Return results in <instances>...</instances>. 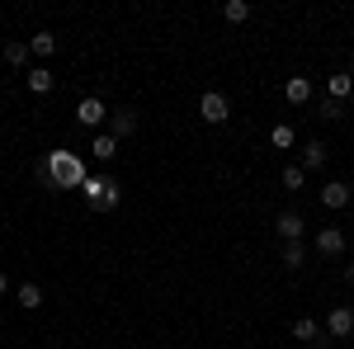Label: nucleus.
<instances>
[{
  "label": "nucleus",
  "instance_id": "obj_12",
  "mask_svg": "<svg viewBox=\"0 0 354 349\" xmlns=\"http://www.w3.org/2000/svg\"><path fill=\"white\" fill-rule=\"evenodd\" d=\"M90 156H95V161H113V156H118V137L100 133L95 142H90Z\"/></svg>",
  "mask_w": 354,
  "mask_h": 349
},
{
  "label": "nucleus",
  "instance_id": "obj_1",
  "mask_svg": "<svg viewBox=\"0 0 354 349\" xmlns=\"http://www.w3.org/2000/svg\"><path fill=\"white\" fill-rule=\"evenodd\" d=\"M38 175H43V185H53V189H81L90 175H85V165L71 156V151H53L48 161L38 165Z\"/></svg>",
  "mask_w": 354,
  "mask_h": 349
},
{
  "label": "nucleus",
  "instance_id": "obj_2",
  "mask_svg": "<svg viewBox=\"0 0 354 349\" xmlns=\"http://www.w3.org/2000/svg\"><path fill=\"white\" fill-rule=\"evenodd\" d=\"M81 194H85V203H90L95 213H113V208L123 203V185H118L113 175H90L81 185Z\"/></svg>",
  "mask_w": 354,
  "mask_h": 349
},
{
  "label": "nucleus",
  "instance_id": "obj_22",
  "mask_svg": "<svg viewBox=\"0 0 354 349\" xmlns=\"http://www.w3.org/2000/svg\"><path fill=\"white\" fill-rule=\"evenodd\" d=\"M302 180H307L302 165H283V189H302Z\"/></svg>",
  "mask_w": 354,
  "mask_h": 349
},
{
  "label": "nucleus",
  "instance_id": "obj_16",
  "mask_svg": "<svg viewBox=\"0 0 354 349\" xmlns=\"http://www.w3.org/2000/svg\"><path fill=\"white\" fill-rule=\"evenodd\" d=\"M15 302H19L24 312H38V307H43V288H38V283H19V293H15Z\"/></svg>",
  "mask_w": 354,
  "mask_h": 349
},
{
  "label": "nucleus",
  "instance_id": "obj_14",
  "mask_svg": "<svg viewBox=\"0 0 354 349\" xmlns=\"http://www.w3.org/2000/svg\"><path fill=\"white\" fill-rule=\"evenodd\" d=\"M293 340H302V345H317V340H322V326L312 321V317H298V321H293Z\"/></svg>",
  "mask_w": 354,
  "mask_h": 349
},
{
  "label": "nucleus",
  "instance_id": "obj_6",
  "mask_svg": "<svg viewBox=\"0 0 354 349\" xmlns=\"http://www.w3.org/2000/svg\"><path fill=\"white\" fill-rule=\"evenodd\" d=\"M326 330L335 335V340H350V335H354V312H350V307H335V312L326 317Z\"/></svg>",
  "mask_w": 354,
  "mask_h": 349
},
{
  "label": "nucleus",
  "instance_id": "obj_4",
  "mask_svg": "<svg viewBox=\"0 0 354 349\" xmlns=\"http://www.w3.org/2000/svg\"><path fill=\"white\" fill-rule=\"evenodd\" d=\"M104 118H109V104H104L100 95H85L81 104H76V123H81V128H100Z\"/></svg>",
  "mask_w": 354,
  "mask_h": 349
},
{
  "label": "nucleus",
  "instance_id": "obj_23",
  "mask_svg": "<svg viewBox=\"0 0 354 349\" xmlns=\"http://www.w3.org/2000/svg\"><path fill=\"white\" fill-rule=\"evenodd\" d=\"M345 283H350V288H354V265H345Z\"/></svg>",
  "mask_w": 354,
  "mask_h": 349
},
{
  "label": "nucleus",
  "instance_id": "obj_13",
  "mask_svg": "<svg viewBox=\"0 0 354 349\" xmlns=\"http://www.w3.org/2000/svg\"><path fill=\"white\" fill-rule=\"evenodd\" d=\"M28 53H33V57H53L57 53V33H53V28L33 33V38H28Z\"/></svg>",
  "mask_w": 354,
  "mask_h": 349
},
{
  "label": "nucleus",
  "instance_id": "obj_8",
  "mask_svg": "<svg viewBox=\"0 0 354 349\" xmlns=\"http://www.w3.org/2000/svg\"><path fill=\"white\" fill-rule=\"evenodd\" d=\"M326 156H330V151H326V142H317V137H312V142H307V147H302V170H322V165H326Z\"/></svg>",
  "mask_w": 354,
  "mask_h": 349
},
{
  "label": "nucleus",
  "instance_id": "obj_19",
  "mask_svg": "<svg viewBox=\"0 0 354 349\" xmlns=\"http://www.w3.org/2000/svg\"><path fill=\"white\" fill-rule=\"evenodd\" d=\"M28 90H33V95H48V90H53V71H48V66H33V71H28Z\"/></svg>",
  "mask_w": 354,
  "mask_h": 349
},
{
  "label": "nucleus",
  "instance_id": "obj_7",
  "mask_svg": "<svg viewBox=\"0 0 354 349\" xmlns=\"http://www.w3.org/2000/svg\"><path fill=\"white\" fill-rule=\"evenodd\" d=\"M133 133H137V113L133 109H113L109 113V137L123 142V137H133Z\"/></svg>",
  "mask_w": 354,
  "mask_h": 349
},
{
  "label": "nucleus",
  "instance_id": "obj_9",
  "mask_svg": "<svg viewBox=\"0 0 354 349\" xmlns=\"http://www.w3.org/2000/svg\"><path fill=\"white\" fill-rule=\"evenodd\" d=\"M322 203H326L330 213H335V208H345V203H350V185H345V180H330V185L322 189Z\"/></svg>",
  "mask_w": 354,
  "mask_h": 349
},
{
  "label": "nucleus",
  "instance_id": "obj_18",
  "mask_svg": "<svg viewBox=\"0 0 354 349\" xmlns=\"http://www.w3.org/2000/svg\"><path fill=\"white\" fill-rule=\"evenodd\" d=\"M222 19H227V24H245V19H250V5H245V0H227V5H222Z\"/></svg>",
  "mask_w": 354,
  "mask_h": 349
},
{
  "label": "nucleus",
  "instance_id": "obj_21",
  "mask_svg": "<svg viewBox=\"0 0 354 349\" xmlns=\"http://www.w3.org/2000/svg\"><path fill=\"white\" fill-rule=\"evenodd\" d=\"M5 62H10V66H24L28 62V43H5Z\"/></svg>",
  "mask_w": 354,
  "mask_h": 349
},
{
  "label": "nucleus",
  "instance_id": "obj_15",
  "mask_svg": "<svg viewBox=\"0 0 354 349\" xmlns=\"http://www.w3.org/2000/svg\"><path fill=\"white\" fill-rule=\"evenodd\" d=\"M326 90H330V100L340 104L345 95H354V76H350V71H335V76H330V81H326Z\"/></svg>",
  "mask_w": 354,
  "mask_h": 349
},
{
  "label": "nucleus",
  "instance_id": "obj_20",
  "mask_svg": "<svg viewBox=\"0 0 354 349\" xmlns=\"http://www.w3.org/2000/svg\"><path fill=\"white\" fill-rule=\"evenodd\" d=\"M283 265H288V269H302V265H307V245H302V241H288V245H283Z\"/></svg>",
  "mask_w": 354,
  "mask_h": 349
},
{
  "label": "nucleus",
  "instance_id": "obj_10",
  "mask_svg": "<svg viewBox=\"0 0 354 349\" xmlns=\"http://www.w3.org/2000/svg\"><path fill=\"white\" fill-rule=\"evenodd\" d=\"M302 232H307V222H302L298 213H279V236H283V245L302 241Z\"/></svg>",
  "mask_w": 354,
  "mask_h": 349
},
{
  "label": "nucleus",
  "instance_id": "obj_11",
  "mask_svg": "<svg viewBox=\"0 0 354 349\" xmlns=\"http://www.w3.org/2000/svg\"><path fill=\"white\" fill-rule=\"evenodd\" d=\"M283 100H288V104H307V100H312V81H307V76H288Z\"/></svg>",
  "mask_w": 354,
  "mask_h": 349
},
{
  "label": "nucleus",
  "instance_id": "obj_17",
  "mask_svg": "<svg viewBox=\"0 0 354 349\" xmlns=\"http://www.w3.org/2000/svg\"><path fill=\"white\" fill-rule=\"evenodd\" d=\"M293 142H298V133H293L288 123H274V128H270V147H274V151H288Z\"/></svg>",
  "mask_w": 354,
  "mask_h": 349
},
{
  "label": "nucleus",
  "instance_id": "obj_24",
  "mask_svg": "<svg viewBox=\"0 0 354 349\" xmlns=\"http://www.w3.org/2000/svg\"><path fill=\"white\" fill-rule=\"evenodd\" d=\"M0 293H10V279H5V274H0Z\"/></svg>",
  "mask_w": 354,
  "mask_h": 349
},
{
  "label": "nucleus",
  "instance_id": "obj_3",
  "mask_svg": "<svg viewBox=\"0 0 354 349\" xmlns=\"http://www.w3.org/2000/svg\"><path fill=\"white\" fill-rule=\"evenodd\" d=\"M198 113H203L208 128H222V123L232 118V100H227L222 90H203V95H198Z\"/></svg>",
  "mask_w": 354,
  "mask_h": 349
},
{
  "label": "nucleus",
  "instance_id": "obj_5",
  "mask_svg": "<svg viewBox=\"0 0 354 349\" xmlns=\"http://www.w3.org/2000/svg\"><path fill=\"white\" fill-rule=\"evenodd\" d=\"M317 255L340 260V255H345V232H340V227H322V232H317Z\"/></svg>",
  "mask_w": 354,
  "mask_h": 349
}]
</instances>
